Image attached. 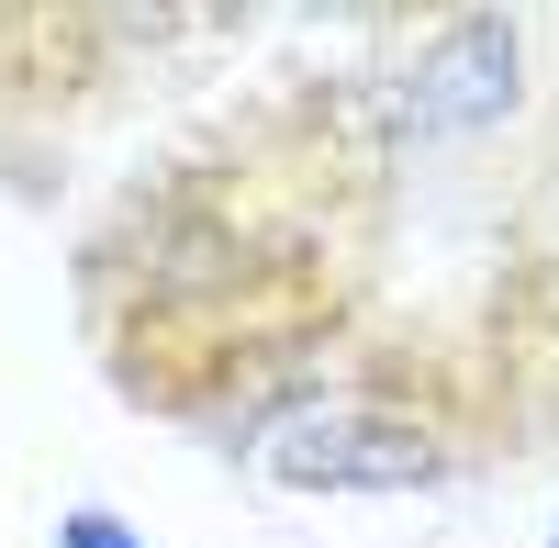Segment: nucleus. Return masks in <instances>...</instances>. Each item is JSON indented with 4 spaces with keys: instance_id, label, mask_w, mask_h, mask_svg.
Here are the masks:
<instances>
[{
    "instance_id": "nucleus-1",
    "label": "nucleus",
    "mask_w": 559,
    "mask_h": 548,
    "mask_svg": "<svg viewBox=\"0 0 559 548\" xmlns=\"http://www.w3.org/2000/svg\"><path fill=\"white\" fill-rule=\"evenodd\" d=\"M269 470L292 492H426L459 470V426L437 403H302L269 437Z\"/></svg>"
},
{
    "instance_id": "nucleus-4",
    "label": "nucleus",
    "mask_w": 559,
    "mask_h": 548,
    "mask_svg": "<svg viewBox=\"0 0 559 548\" xmlns=\"http://www.w3.org/2000/svg\"><path fill=\"white\" fill-rule=\"evenodd\" d=\"M57 548H134V537H123L102 504H79V515H57Z\"/></svg>"
},
{
    "instance_id": "nucleus-3",
    "label": "nucleus",
    "mask_w": 559,
    "mask_h": 548,
    "mask_svg": "<svg viewBox=\"0 0 559 548\" xmlns=\"http://www.w3.org/2000/svg\"><path fill=\"white\" fill-rule=\"evenodd\" d=\"M515 336L559 370V146L526 191V224H515Z\"/></svg>"
},
{
    "instance_id": "nucleus-2",
    "label": "nucleus",
    "mask_w": 559,
    "mask_h": 548,
    "mask_svg": "<svg viewBox=\"0 0 559 548\" xmlns=\"http://www.w3.org/2000/svg\"><path fill=\"white\" fill-rule=\"evenodd\" d=\"M515 79H526V34L503 23V12H459V23H437L426 45H414V68H403V123L437 134V146L492 134L503 112H515Z\"/></svg>"
}]
</instances>
